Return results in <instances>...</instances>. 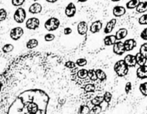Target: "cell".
I'll return each instance as SVG.
<instances>
[{"label":"cell","mask_w":147,"mask_h":114,"mask_svg":"<svg viewBox=\"0 0 147 114\" xmlns=\"http://www.w3.org/2000/svg\"><path fill=\"white\" fill-rule=\"evenodd\" d=\"M0 114H47L69 76L63 59L52 53L29 52L11 62L1 76Z\"/></svg>","instance_id":"1"},{"label":"cell","mask_w":147,"mask_h":114,"mask_svg":"<svg viewBox=\"0 0 147 114\" xmlns=\"http://www.w3.org/2000/svg\"><path fill=\"white\" fill-rule=\"evenodd\" d=\"M129 68L127 65L125 63L124 60H120L116 62L114 65V71L119 77H124L129 73Z\"/></svg>","instance_id":"2"},{"label":"cell","mask_w":147,"mask_h":114,"mask_svg":"<svg viewBox=\"0 0 147 114\" xmlns=\"http://www.w3.org/2000/svg\"><path fill=\"white\" fill-rule=\"evenodd\" d=\"M60 25V21L56 17H50L45 22V28L49 32L57 30Z\"/></svg>","instance_id":"3"},{"label":"cell","mask_w":147,"mask_h":114,"mask_svg":"<svg viewBox=\"0 0 147 114\" xmlns=\"http://www.w3.org/2000/svg\"><path fill=\"white\" fill-rule=\"evenodd\" d=\"M14 20L18 24H22L24 22L27 17V13H26L25 9L22 7H20L16 9L14 13Z\"/></svg>","instance_id":"4"},{"label":"cell","mask_w":147,"mask_h":114,"mask_svg":"<svg viewBox=\"0 0 147 114\" xmlns=\"http://www.w3.org/2000/svg\"><path fill=\"white\" fill-rule=\"evenodd\" d=\"M24 34V30L21 27H14L11 30L9 33V36L11 40L17 41L19 40Z\"/></svg>","instance_id":"5"},{"label":"cell","mask_w":147,"mask_h":114,"mask_svg":"<svg viewBox=\"0 0 147 114\" xmlns=\"http://www.w3.org/2000/svg\"><path fill=\"white\" fill-rule=\"evenodd\" d=\"M40 22L37 17H30L26 21L25 26L28 30H36L40 27Z\"/></svg>","instance_id":"6"},{"label":"cell","mask_w":147,"mask_h":114,"mask_svg":"<svg viewBox=\"0 0 147 114\" xmlns=\"http://www.w3.org/2000/svg\"><path fill=\"white\" fill-rule=\"evenodd\" d=\"M113 52L117 55H122L123 53H125L126 50H125L124 45L121 41H118L114 43L113 45Z\"/></svg>","instance_id":"7"},{"label":"cell","mask_w":147,"mask_h":114,"mask_svg":"<svg viewBox=\"0 0 147 114\" xmlns=\"http://www.w3.org/2000/svg\"><path fill=\"white\" fill-rule=\"evenodd\" d=\"M76 11H77V9H76V6L75 5L74 3L70 2L66 6L65 9V14L67 17L71 18L76 15Z\"/></svg>","instance_id":"8"},{"label":"cell","mask_w":147,"mask_h":114,"mask_svg":"<svg viewBox=\"0 0 147 114\" xmlns=\"http://www.w3.org/2000/svg\"><path fill=\"white\" fill-rule=\"evenodd\" d=\"M102 28H103V22L100 20H96L90 24L89 30L91 33L96 34V33L99 32Z\"/></svg>","instance_id":"9"},{"label":"cell","mask_w":147,"mask_h":114,"mask_svg":"<svg viewBox=\"0 0 147 114\" xmlns=\"http://www.w3.org/2000/svg\"><path fill=\"white\" fill-rule=\"evenodd\" d=\"M123 45H124L125 50L126 52H129L133 50L135 47L137 45V42H136V40L134 39H128V40H125V42H123Z\"/></svg>","instance_id":"10"},{"label":"cell","mask_w":147,"mask_h":114,"mask_svg":"<svg viewBox=\"0 0 147 114\" xmlns=\"http://www.w3.org/2000/svg\"><path fill=\"white\" fill-rule=\"evenodd\" d=\"M116 22H117V20L116 18L111 19L110 21L108 22L106 24V27L104 28V33L105 34H110L111 32H112L113 30H114L115 27H116Z\"/></svg>","instance_id":"11"},{"label":"cell","mask_w":147,"mask_h":114,"mask_svg":"<svg viewBox=\"0 0 147 114\" xmlns=\"http://www.w3.org/2000/svg\"><path fill=\"white\" fill-rule=\"evenodd\" d=\"M78 32L80 35H85L88 30V25L85 21H81L78 24L77 26Z\"/></svg>","instance_id":"12"},{"label":"cell","mask_w":147,"mask_h":114,"mask_svg":"<svg viewBox=\"0 0 147 114\" xmlns=\"http://www.w3.org/2000/svg\"><path fill=\"white\" fill-rule=\"evenodd\" d=\"M42 10V7L41 4L38 2H34L30 5L28 11L30 14H36L41 13Z\"/></svg>","instance_id":"13"},{"label":"cell","mask_w":147,"mask_h":114,"mask_svg":"<svg viewBox=\"0 0 147 114\" xmlns=\"http://www.w3.org/2000/svg\"><path fill=\"white\" fill-rule=\"evenodd\" d=\"M126 13V9L123 6H116L113 9V14L116 17H121Z\"/></svg>","instance_id":"14"},{"label":"cell","mask_w":147,"mask_h":114,"mask_svg":"<svg viewBox=\"0 0 147 114\" xmlns=\"http://www.w3.org/2000/svg\"><path fill=\"white\" fill-rule=\"evenodd\" d=\"M123 60H124L125 63L129 67H134L136 65V57H135V55H127L124 57Z\"/></svg>","instance_id":"15"},{"label":"cell","mask_w":147,"mask_h":114,"mask_svg":"<svg viewBox=\"0 0 147 114\" xmlns=\"http://www.w3.org/2000/svg\"><path fill=\"white\" fill-rule=\"evenodd\" d=\"M136 76L140 79H146L147 78V65L139 66L136 70Z\"/></svg>","instance_id":"16"},{"label":"cell","mask_w":147,"mask_h":114,"mask_svg":"<svg viewBox=\"0 0 147 114\" xmlns=\"http://www.w3.org/2000/svg\"><path fill=\"white\" fill-rule=\"evenodd\" d=\"M128 33H129V32H128L127 29L126 28L119 29V30L116 32V34H115L116 40H118V41H121V40H122L128 35Z\"/></svg>","instance_id":"17"},{"label":"cell","mask_w":147,"mask_h":114,"mask_svg":"<svg viewBox=\"0 0 147 114\" xmlns=\"http://www.w3.org/2000/svg\"><path fill=\"white\" fill-rule=\"evenodd\" d=\"M116 41L117 40H116V36L113 35V34L106 36L103 39V42H104L105 45L106 46H113Z\"/></svg>","instance_id":"18"},{"label":"cell","mask_w":147,"mask_h":114,"mask_svg":"<svg viewBox=\"0 0 147 114\" xmlns=\"http://www.w3.org/2000/svg\"><path fill=\"white\" fill-rule=\"evenodd\" d=\"M135 57H136V65H139V66L144 65H146L147 60L146 57L140 53H136V55H135Z\"/></svg>","instance_id":"19"},{"label":"cell","mask_w":147,"mask_h":114,"mask_svg":"<svg viewBox=\"0 0 147 114\" xmlns=\"http://www.w3.org/2000/svg\"><path fill=\"white\" fill-rule=\"evenodd\" d=\"M136 11L139 14H142L147 11V1H140L137 7H136Z\"/></svg>","instance_id":"20"},{"label":"cell","mask_w":147,"mask_h":114,"mask_svg":"<svg viewBox=\"0 0 147 114\" xmlns=\"http://www.w3.org/2000/svg\"><path fill=\"white\" fill-rule=\"evenodd\" d=\"M39 42L37 39L32 38L29 40L27 42V44H26V47H27V49L29 50H32V49L35 48L38 46Z\"/></svg>","instance_id":"21"},{"label":"cell","mask_w":147,"mask_h":114,"mask_svg":"<svg viewBox=\"0 0 147 114\" xmlns=\"http://www.w3.org/2000/svg\"><path fill=\"white\" fill-rule=\"evenodd\" d=\"M140 0H130V1H128L126 4V7L128 9H136V7H137L138 4L140 2Z\"/></svg>","instance_id":"22"},{"label":"cell","mask_w":147,"mask_h":114,"mask_svg":"<svg viewBox=\"0 0 147 114\" xmlns=\"http://www.w3.org/2000/svg\"><path fill=\"white\" fill-rule=\"evenodd\" d=\"M96 76H97V78L98 80H100V81H105L107 78V76H106V73H105L103 70H102L101 69H98L96 70Z\"/></svg>","instance_id":"23"},{"label":"cell","mask_w":147,"mask_h":114,"mask_svg":"<svg viewBox=\"0 0 147 114\" xmlns=\"http://www.w3.org/2000/svg\"><path fill=\"white\" fill-rule=\"evenodd\" d=\"M90 108L87 105H81L79 107L78 114H90Z\"/></svg>","instance_id":"24"},{"label":"cell","mask_w":147,"mask_h":114,"mask_svg":"<svg viewBox=\"0 0 147 114\" xmlns=\"http://www.w3.org/2000/svg\"><path fill=\"white\" fill-rule=\"evenodd\" d=\"M103 101H104V99L103 96H96L94 98L92 99L91 103L93 106H98L101 104Z\"/></svg>","instance_id":"25"},{"label":"cell","mask_w":147,"mask_h":114,"mask_svg":"<svg viewBox=\"0 0 147 114\" xmlns=\"http://www.w3.org/2000/svg\"><path fill=\"white\" fill-rule=\"evenodd\" d=\"M88 77L90 78V80L92 81H96L98 80L97 76H96V70H93V69H91V70H88Z\"/></svg>","instance_id":"26"},{"label":"cell","mask_w":147,"mask_h":114,"mask_svg":"<svg viewBox=\"0 0 147 114\" xmlns=\"http://www.w3.org/2000/svg\"><path fill=\"white\" fill-rule=\"evenodd\" d=\"M14 45L11 44H6L2 47V51L4 53H9L14 50Z\"/></svg>","instance_id":"27"},{"label":"cell","mask_w":147,"mask_h":114,"mask_svg":"<svg viewBox=\"0 0 147 114\" xmlns=\"http://www.w3.org/2000/svg\"><path fill=\"white\" fill-rule=\"evenodd\" d=\"M77 76L80 79H85L88 77V70L86 69H80L78 71Z\"/></svg>","instance_id":"28"},{"label":"cell","mask_w":147,"mask_h":114,"mask_svg":"<svg viewBox=\"0 0 147 114\" xmlns=\"http://www.w3.org/2000/svg\"><path fill=\"white\" fill-rule=\"evenodd\" d=\"M84 90L87 93H93L96 90V86L93 84H90V83H88L83 88Z\"/></svg>","instance_id":"29"},{"label":"cell","mask_w":147,"mask_h":114,"mask_svg":"<svg viewBox=\"0 0 147 114\" xmlns=\"http://www.w3.org/2000/svg\"><path fill=\"white\" fill-rule=\"evenodd\" d=\"M139 90L143 96H147V82L142 83L139 86Z\"/></svg>","instance_id":"30"},{"label":"cell","mask_w":147,"mask_h":114,"mask_svg":"<svg viewBox=\"0 0 147 114\" xmlns=\"http://www.w3.org/2000/svg\"><path fill=\"white\" fill-rule=\"evenodd\" d=\"M139 53H142L147 60V42L141 45L140 49H139Z\"/></svg>","instance_id":"31"},{"label":"cell","mask_w":147,"mask_h":114,"mask_svg":"<svg viewBox=\"0 0 147 114\" xmlns=\"http://www.w3.org/2000/svg\"><path fill=\"white\" fill-rule=\"evenodd\" d=\"M102 111V107L100 105L94 106L90 111V114H99Z\"/></svg>","instance_id":"32"},{"label":"cell","mask_w":147,"mask_h":114,"mask_svg":"<svg viewBox=\"0 0 147 114\" xmlns=\"http://www.w3.org/2000/svg\"><path fill=\"white\" fill-rule=\"evenodd\" d=\"M64 65L66 68L70 69V70H73V69H76V63H74V62L73 61H70V60L66 61L65 63H64Z\"/></svg>","instance_id":"33"},{"label":"cell","mask_w":147,"mask_h":114,"mask_svg":"<svg viewBox=\"0 0 147 114\" xmlns=\"http://www.w3.org/2000/svg\"><path fill=\"white\" fill-rule=\"evenodd\" d=\"M139 24L141 25H147V14H144L139 18Z\"/></svg>","instance_id":"34"},{"label":"cell","mask_w":147,"mask_h":114,"mask_svg":"<svg viewBox=\"0 0 147 114\" xmlns=\"http://www.w3.org/2000/svg\"><path fill=\"white\" fill-rule=\"evenodd\" d=\"M88 63V61L85 58H79L76 60V65L79 66V67H83V66L86 65Z\"/></svg>","instance_id":"35"},{"label":"cell","mask_w":147,"mask_h":114,"mask_svg":"<svg viewBox=\"0 0 147 114\" xmlns=\"http://www.w3.org/2000/svg\"><path fill=\"white\" fill-rule=\"evenodd\" d=\"M7 12L5 9H0V22H3L7 19Z\"/></svg>","instance_id":"36"},{"label":"cell","mask_w":147,"mask_h":114,"mask_svg":"<svg viewBox=\"0 0 147 114\" xmlns=\"http://www.w3.org/2000/svg\"><path fill=\"white\" fill-rule=\"evenodd\" d=\"M26 0H11V4L14 7H20L24 4Z\"/></svg>","instance_id":"37"},{"label":"cell","mask_w":147,"mask_h":114,"mask_svg":"<svg viewBox=\"0 0 147 114\" xmlns=\"http://www.w3.org/2000/svg\"><path fill=\"white\" fill-rule=\"evenodd\" d=\"M44 38L46 42H52L55 40V36L54 34H52V33H47L45 35Z\"/></svg>","instance_id":"38"},{"label":"cell","mask_w":147,"mask_h":114,"mask_svg":"<svg viewBox=\"0 0 147 114\" xmlns=\"http://www.w3.org/2000/svg\"><path fill=\"white\" fill-rule=\"evenodd\" d=\"M103 99H104V101H106V103H110L111 101L112 98V94L110 93V92H106L103 95Z\"/></svg>","instance_id":"39"},{"label":"cell","mask_w":147,"mask_h":114,"mask_svg":"<svg viewBox=\"0 0 147 114\" xmlns=\"http://www.w3.org/2000/svg\"><path fill=\"white\" fill-rule=\"evenodd\" d=\"M132 89V84L131 82H128V83H126V86H125V91H126V93H127V94H129V93L131 92V90Z\"/></svg>","instance_id":"40"},{"label":"cell","mask_w":147,"mask_h":114,"mask_svg":"<svg viewBox=\"0 0 147 114\" xmlns=\"http://www.w3.org/2000/svg\"><path fill=\"white\" fill-rule=\"evenodd\" d=\"M140 37L142 40L147 41V27H146V28H144L142 30V32H141Z\"/></svg>","instance_id":"41"},{"label":"cell","mask_w":147,"mask_h":114,"mask_svg":"<svg viewBox=\"0 0 147 114\" xmlns=\"http://www.w3.org/2000/svg\"><path fill=\"white\" fill-rule=\"evenodd\" d=\"M72 32H73V30L70 27H65L64 29V34H65V35H69Z\"/></svg>","instance_id":"42"},{"label":"cell","mask_w":147,"mask_h":114,"mask_svg":"<svg viewBox=\"0 0 147 114\" xmlns=\"http://www.w3.org/2000/svg\"><path fill=\"white\" fill-rule=\"evenodd\" d=\"M59 1V0H46V1H47V2L52 3V4L57 2V1Z\"/></svg>","instance_id":"43"},{"label":"cell","mask_w":147,"mask_h":114,"mask_svg":"<svg viewBox=\"0 0 147 114\" xmlns=\"http://www.w3.org/2000/svg\"><path fill=\"white\" fill-rule=\"evenodd\" d=\"M78 2H81V3H83V2H86V1H88V0H77Z\"/></svg>","instance_id":"44"},{"label":"cell","mask_w":147,"mask_h":114,"mask_svg":"<svg viewBox=\"0 0 147 114\" xmlns=\"http://www.w3.org/2000/svg\"><path fill=\"white\" fill-rule=\"evenodd\" d=\"M2 86H3V84H2V82H1V80H0V90H1V88H2Z\"/></svg>","instance_id":"45"},{"label":"cell","mask_w":147,"mask_h":114,"mask_svg":"<svg viewBox=\"0 0 147 114\" xmlns=\"http://www.w3.org/2000/svg\"><path fill=\"white\" fill-rule=\"evenodd\" d=\"M121 0H111V1H113V2H118V1H120Z\"/></svg>","instance_id":"46"},{"label":"cell","mask_w":147,"mask_h":114,"mask_svg":"<svg viewBox=\"0 0 147 114\" xmlns=\"http://www.w3.org/2000/svg\"><path fill=\"white\" fill-rule=\"evenodd\" d=\"M32 1H39V0H32Z\"/></svg>","instance_id":"47"},{"label":"cell","mask_w":147,"mask_h":114,"mask_svg":"<svg viewBox=\"0 0 147 114\" xmlns=\"http://www.w3.org/2000/svg\"><path fill=\"white\" fill-rule=\"evenodd\" d=\"M146 110H147V106H146Z\"/></svg>","instance_id":"48"},{"label":"cell","mask_w":147,"mask_h":114,"mask_svg":"<svg viewBox=\"0 0 147 114\" xmlns=\"http://www.w3.org/2000/svg\"><path fill=\"white\" fill-rule=\"evenodd\" d=\"M145 1H147V0H145Z\"/></svg>","instance_id":"49"}]
</instances>
